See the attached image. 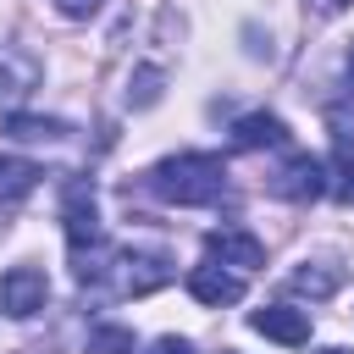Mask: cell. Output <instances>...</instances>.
<instances>
[{
  "label": "cell",
  "instance_id": "9c48e42d",
  "mask_svg": "<svg viewBox=\"0 0 354 354\" xmlns=\"http://www.w3.org/2000/svg\"><path fill=\"white\" fill-rule=\"evenodd\" d=\"M232 144L238 149H266V144H288V122L271 111H249L232 122Z\"/></svg>",
  "mask_w": 354,
  "mask_h": 354
},
{
  "label": "cell",
  "instance_id": "e0dca14e",
  "mask_svg": "<svg viewBox=\"0 0 354 354\" xmlns=\"http://www.w3.org/2000/svg\"><path fill=\"white\" fill-rule=\"evenodd\" d=\"M310 6H315V11H321V17H337V11H348V6H354V0H310Z\"/></svg>",
  "mask_w": 354,
  "mask_h": 354
},
{
  "label": "cell",
  "instance_id": "8fae6325",
  "mask_svg": "<svg viewBox=\"0 0 354 354\" xmlns=\"http://www.w3.org/2000/svg\"><path fill=\"white\" fill-rule=\"evenodd\" d=\"M39 177H44V171H39L33 160H11V155H0V199H22Z\"/></svg>",
  "mask_w": 354,
  "mask_h": 354
},
{
  "label": "cell",
  "instance_id": "2e32d148",
  "mask_svg": "<svg viewBox=\"0 0 354 354\" xmlns=\"http://www.w3.org/2000/svg\"><path fill=\"white\" fill-rule=\"evenodd\" d=\"M144 354H194V343H188V337H171V332H166V337H155V343H149Z\"/></svg>",
  "mask_w": 354,
  "mask_h": 354
},
{
  "label": "cell",
  "instance_id": "ba28073f",
  "mask_svg": "<svg viewBox=\"0 0 354 354\" xmlns=\"http://www.w3.org/2000/svg\"><path fill=\"white\" fill-rule=\"evenodd\" d=\"M188 293H194L199 304L221 310V304H238V299H243V277L227 271V266H216V260H205V266L188 271Z\"/></svg>",
  "mask_w": 354,
  "mask_h": 354
},
{
  "label": "cell",
  "instance_id": "4fadbf2b",
  "mask_svg": "<svg viewBox=\"0 0 354 354\" xmlns=\"http://www.w3.org/2000/svg\"><path fill=\"white\" fill-rule=\"evenodd\" d=\"M88 354H138V343H133L127 326H94L88 332Z\"/></svg>",
  "mask_w": 354,
  "mask_h": 354
},
{
  "label": "cell",
  "instance_id": "277c9868",
  "mask_svg": "<svg viewBox=\"0 0 354 354\" xmlns=\"http://www.w3.org/2000/svg\"><path fill=\"white\" fill-rule=\"evenodd\" d=\"M271 194H277V199H293V205L321 199V194H326V160H315V155H288L282 171L271 177Z\"/></svg>",
  "mask_w": 354,
  "mask_h": 354
},
{
  "label": "cell",
  "instance_id": "5b68a950",
  "mask_svg": "<svg viewBox=\"0 0 354 354\" xmlns=\"http://www.w3.org/2000/svg\"><path fill=\"white\" fill-rule=\"evenodd\" d=\"M111 277H116V293H155L171 282V260L166 254H116L111 260Z\"/></svg>",
  "mask_w": 354,
  "mask_h": 354
},
{
  "label": "cell",
  "instance_id": "7c38bea8",
  "mask_svg": "<svg viewBox=\"0 0 354 354\" xmlns=\"http://www.w3.org/2000/svg\"><path fill=\"white\" fill-rule=\"evenodd\" d=\"M160 83H166V72H160V66H138V72L127 77V105H133V111L155 105V100H160Z\"/></svg>",
  "mask_w": 354,
  "mask_h": 354
},
{
  "label": "cell",
  "instance_id": "52a82bcc",
  "mask_svg": "<svg viewBox=\"0 0 354 354\" xmlns=\"http://www.w3.org/2000/svg\"><path fill=\"white\" fill-rule=\"evenodd\" d=\"M249 326H254L260 337L282 343V348L310 343V310H293V304H266V310H254V315H249Z\"/></svg>",
  "mask_w": 354,
  "mask_h": 354
},
{
  "label": "cell",
  "instance_id": "30bf717a",
  "mask_svg": "<svg viewBox=\"0 0 354 354\" xmlns=\"http://www.w3.org/2000/svg\"><path fill=\"white\" fill-rule=\"evenodd\" d=\"M288 293H299V299H332L337 293V271L332 266H299L293 277H288Z\"/></svg>",
  "mask_w": 354,
  "mask_h": 354
},
{
  "label": "cell",
  "instance_id": "ac0fdd59",
  "mask_svg": "<svg viewBox=\"0 0 354 354\" xmlns=\"http://www.w3.org/2000/svg\"><path fill=\"white\" fill-rule=\"evenodd\" d=\"M343 83H348V94H354V50H348V61H343Z\"/></svg>",
  "mask_w": 354,
  "mask_h": 354
},
{
  "label": "cell",
  "instance_id": "9a60e30c",
  "mask_svg": "<svg viewBox=\"0 0 354 354\" xmlns=\"http://www.w3.org/2000/svg\"><path fill=\"white\" fill-rule=\"evenodd\" d=\"M100 6H105V0H55V11H61V17H72V22L100 17Z\"/></svg>",
  "mask_w": 354,
  "mask_h": 354
},
{
  "label": "cell",
  "instance_id": "ffe728a7",
  "mask_svg": "<svg viewBox=\"0 0 354 354\" xmlns=\"http://www.w3.org/2000/svg\"><path fill=\"white\" fill-rule=\"evenodd\" d=\"M221 354H238V348H221Z\"/></svg>",
  "mask_w": 354,
  "mask_h": 354
},
{
  "label": "cell",
  "instance_id": "7a4b0ae2",
  "mask_svg": "<svg viewBox=\"0 0 354 354\" xmlns=\"http://www.w3.org/2000/svg\"><path fill=\"white\" fill-rule=\"evenodd\" d=\"M61 221H66V249H72V260L105 243L100 205H94V183H83V177L66 183V194H61Z\"/></svg>",
  "mask_w": 354,
  "mask_h": 354
},
{
  "label": "cell",
  "instance_id": "5bb4252c",
  "mask_svg": "<svg viewBox=\"0 0 354 354\" xmlns=\"http://www.w3.org/2000/svg\"><path fill=\"white\" fill-rule=\"evenodd\" d=\"M6 133L11 138H66V122H55V116H44V122L39 116H11Z\"/></svg>",
  "mask_w": 354,
  "mask_h": 354
},
{
  "label": "cell",
  "instance_id": "d6986e66",
  "mask_svg": "<svg viewBox=\"0 0 354 354\" xmlns=\"http://www.w3.org/2000/svg\"><path fill=\"white\" fill-rule=\"evenodd\" d=\"M315 354H348V348H315Z\"/></svg>",
  "mask_w": 354,
  "mask_h": 354
},
{
  "label": "cell",
  "instance_id": "3957f363",
  "mask_svg": "<svg viewBox=\"0 0 354 354\" xmlns=\"http://www.w3.org/2000/svg\"><path fill=\"white\" fill-rule=\"evenodd\" d=\"M44 299H50V277H44L39 266H11V271L0 277V310H6V315L28 321V315L44 310Z\"/></svg>",
  "mask_w": 354,
  "mask_h": 354
},
{
  "label": "cell",
  "instance_id": "6da1fadb",
  "mask_svg": "<svg viewBox=\"0 0 354 354\" xmlns=\"http://www.w3.org/2000/svg\"><path fill=\"white\" fill-rule=\"evenodd\" d=\"M144 183L155 199L194 210V205H216L227 194V166H221V155H166L149 166Z\"/></svg>",
  "mask_w": 354,
  "mask_h": 354
},
{
  "label": "cell",
  "instance_id": "8992f818",
  "mask_svg": "<svg viewBox=\"0 0 354 354\" xmlns=\"http://www.w3.org/2000/svg\"><path fill=\"white\" fill-rule=\"evenodd\" d=\"M205 254L221 260V266H238V271L266 266V243H260L254 232H243V227H216V232H205Z\"/></svg>",
  "mask_w": 354,
  "mask_h": 354
}]
</instances>
